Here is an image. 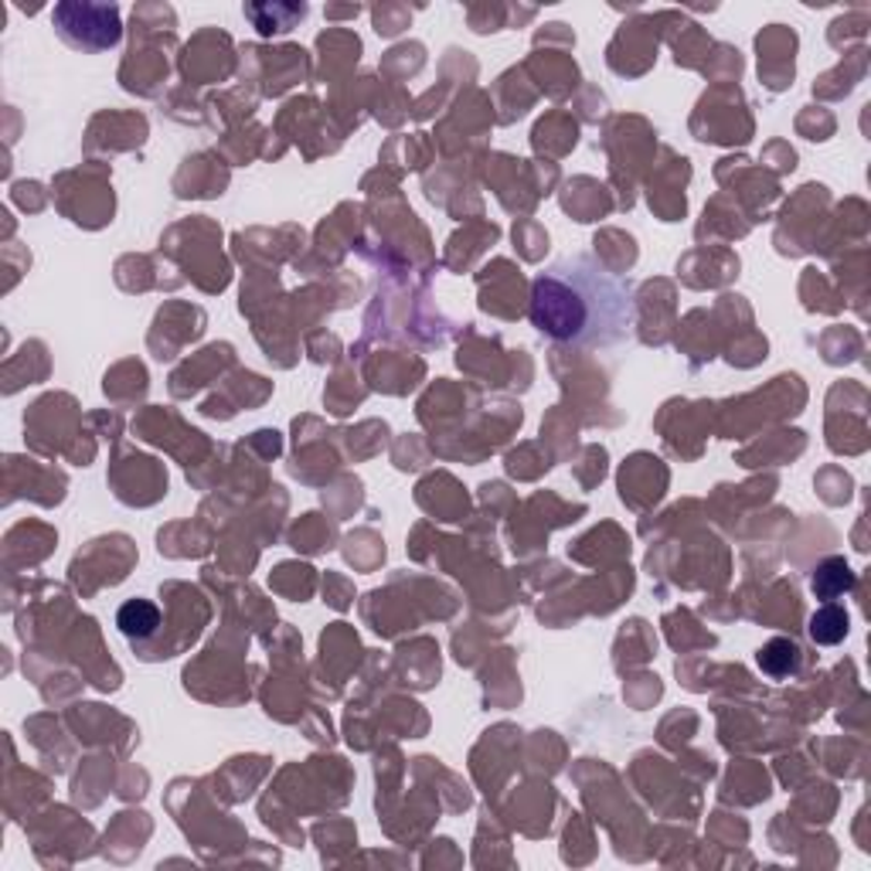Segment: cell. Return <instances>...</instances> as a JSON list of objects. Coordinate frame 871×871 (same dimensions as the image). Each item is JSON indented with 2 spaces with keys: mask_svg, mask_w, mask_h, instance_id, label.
Here are the masks:
<instances>
[{
  "mask_svg": "<svg viewBox=\"0 0 871 871\" xmlns=\"http://www.w3.org/2000/svg\"><path fill=\"white\" fill-rule=\"evenodd\" d=\"M532 327L569 348H613L630 337L633 286L589 252L562 255L532 280Z\"/></svg>",
  "mask_w": 871,
  "mask_h": 871,
  "instance_id": "obj_1",
  "label": "cell"
},
{
  "mask_svg": "<svg viewBox=\"0 0 871 871\" xmlns=\"http://www.w3.org/2000/svg\"><path fill=\"white\" fill-rule=\"evenodd\" d=\"M65 45L79 52H106L120 42V11L112 4H58L52 14Z\"/></svg>",
  "mask_w": 871,
  "mask_h": 871,
  "instance_id": "obj_2",
  "label": "cell"
},
{
  "mask_svg": "<svg viewBox=\"0 0 871 871\" xmlns=\"http://www.w3.org/2000/svg\"><path fill=\"white\" fill-rule=\"evenodd\" d=\"M755 664H760V671L773 681H786L801 671L804 657H801V647H797V640H790V636H773L770 643H763L760 654H755Z\"/></svg>",
  "mask_w": 871,
  "mask_h": 871,
  "instance_id": "obj_3",
  "label": "cell"
},
{
  "mask_svg": "<svg viewBox=\"0 0 871 871\" xmlns=\"http://www.w3.org/2000/svg\"><path fill=\"white\" fill-rule=\"evenodd\" d=\"M117 627L127 640L140 643L146 636H154L157 627H161V610L150 599H130L120 606V613H117Z\"/></svg>",
  "mask_w": 871,
  "mask_h": 871,
  "instance_id": "obj_4",
  "label": "cell"
},
{
  "mask_svg": "<svg viewBox=\"0 0 871 871\" xmlns=\"http://www.w3.org/2000/svg\"><path fill=\"white\" fill-rule=\"evenodd\" d=\"M854 583H858V579H854L851 565H848L845 558H827V562L817 565V573H814V579H810V589H814L817 599L830 602V599H841L845 592H851Z\"/></svg>",
  "mask_w": 871,
  "mask_h": 871,
  "instance_id": "obj_5",
  "label": "cell"
},
{
  "mask_svg": "<svg viewBox=\"0 0 871 871\" xmlns=\"http://www.w3.org/2000/svg\"><path fill=\"white\" fill-rule=\"evenodd\" d=\"M848 623H851L848 610L827 602L810 617V636H814V643H820V647H835V643H841L848 636Z\"/></svg>",
  "mask_w": 871,
  "mask_h": 871,
  "instance_id": "obj_6",
  "label": "cell"
}]
</instances>
